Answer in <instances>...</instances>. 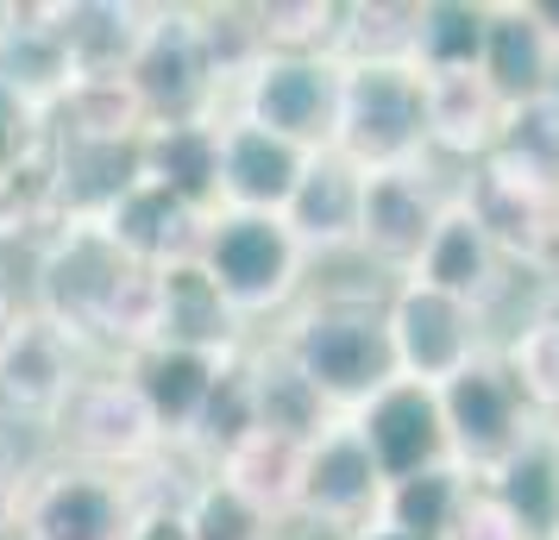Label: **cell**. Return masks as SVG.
I'll return each instance as SVG.
<instances>
[{
	"label": "cell",
	"instance_id": "1f68e13d",
	"mask_svg": "<svg viewBox=\"0 0 559 540\" xmlns=\"http://www.w3.org/2000/svg\"><path fill=\"white\" fill-rule=\"evenodd\" d=\"M246 434H258V396H252V352L239 346V352H227L221 371H214V389H207L202 415H195L189 446H195L207 465H221Z\"/></svg>",
	"mask_w": 559,
	"mask_h": 540
},
{
	"label": "cell",
	"instance_id": "e575fe53",
	"mask_svg": "<svg viewBox=\"0 0 559 540\" xmlns=\"http://www.w3.org/2000/svg\"><path fill=\"white\" fill-rule=\"evenodd\" d=\"M189 20H195L202 57H207V70H214V88L227 101L233 88L258 70V57L271 51L264 26H258V7H189Z\"/></svg>",
	"mask_w": 559,
	"mask_h": 540
},
{
	"label": "cell",
	"instance_id": "3957f363",
	"mask_svg": "<svg viewBox=\"0 0 559 540\" xmlns=\"http://www.w3.org/2000/svg\"><path fill=\"white\" fill-rule=\"evenodd\" d=\"M333 152L371 170H408L428 164V82L415 63H346L340 76V127Z\"/></svg>",
	"mask_w": 559,
	"mask_h": 540
},
{
	"label": "cell",
	"instance_id": "d6a6232c",
	"mask_svg": "<svg viewBox=\"0 0 559 540\" xmlns=\"http://www.w3.org/2000/svg\"><path fill=\"white\" fill-rule=\"evenodd\" d=\"M490 157H497L503 170H515L522 182L559 195V88L540 95V101H528V107H509Z\"/></svg>",
	"mask_w": 559,
	"mask_h": 540
},
{
	"label": "cell",
	"instance_id": "cb8c5ba5",
	"mask_svg": "<svg viewBox=\"0 0 559 540\" xmlns=\"http://www.w3.org/2000/svg\"><path fill=\"white\" fill-rule=\"evenodd\" d=\"M145 177L164 182L177 202L195 214H221V120H177V127H145L139 139Z\"/></svg>",
	"mask_w": 559,
	"mask_h": 540
},
{
	"label": "cell",
	"instance_id": "5b68a950",
	"mask_svg": "<svg viewBox=\"0 0 559 540\" xmlns=\"http://www.w3.org/2000/svg\"><path fill=\"white\" fill-rule=\"evenodd\" d=\"M440 396V421H447V446H453V465L484 484L497 465H509L522 446L534 440L540 415L528 409V396L515 384V371L503 364V352H484L472 359L459 377L433 389Z\"/></svg>",
	"mask_w": 559,
	"mask_h": 540
},
{
	"label": "cell",
	"instance_id": "484cf974",
	"mask_svg": "<svg viewBox=\"0 0 559 540\" xmlns=\"http://www.w3.org/2000/svg\"><path fill=\"white\" fill-rule=\"evenodd\" d=\"M421 82H428V152H453V157H472V164L497 152L509 107L497 101V88L478 70L421 76Z\"/></svg>",
	"mask_w": 559,
	"mask_h": 540
},
{
	"label": "cell",
	"instance_id": "f1b7e54d",
	"mask_svg": "<svg viewBox=\"0 0 559 540\" xmlns=\"http://www.w3.org/2000/svg\"><path fill=\"white\" fill-rule=\"evenodd\" d=\"M465 496H472V478H465L459 465H433V471L396 478V484H383L378 528H396V535H421V540H453Z\"/></svg>",
	"mask_w": 559,
	"mask_h": 540
},
{
	"label": "cell",
	"instance_id": "74e56055",
	"mask_svg": "<svg viewBox=\"0 0 559 540\" xmlns=\"http://www.w3.org/2000/svg\"><path fill=\"white\" fill-rule=\"evenodd\" d=\"M453 540H528L522 528H515V515L490 496L484 484H472V496H465V509H459V528Z\"/></svg>",
	"mask_w": 559,
	"mask_h": 540
},
{
	"label": "cell",
	"instance_id": "d590c367",
	"mask_svg": "<svg viewBox=\"0 0 559 540\" xmlns=\"http://www.w3.org/2000/svg\"><path fill=\"white\" fill-rule=\"evenodd\" d=\"M182 521H189V540H277L283 528L277 515H264L252 496H239L214 471L182 496Z\"/></svg>",
	"mask_w": 559,
	"mask_h": 540
},
{
	"label": "cell",
	"instance_id": "8992f818",
	"mask_svg": "<svg viewBox=\"0 0 559 540\" xmlns=\"http://www.w3.org/2000/svg\"><path fill=\"white\" fill-rule=\"evenodd\" d=\"M132 521H139V484L127 471L57 459L20 478V503H13L20 540H127Z\"/></svg>",
	"mask_w": 559,
	"mask_h": 540
},
{
	"label": "cell",
	"instance_id": "44dd1931",
	"mask_svg": "<svg viewBox=\"0 0 559 540\" xmlns=\"http://www.w3.org/2000/svg\"><path fill=\"white\" fill-rule=\"evenodd\" d=\"M358 202H365V170L346 164L340 152H314L283 207V227L296 232L308 257L346 252V245H358Z\"/></svg>",
	"mask_w": 559,
	"mask_h": 540
},
{
	"label": "cell",
	"instance_id": "836d02e7",
	"mask_svg": "<svg viewBox=\"0 0 559 540\" xmlns=\"http://www.w3.org/2000/svg\"><path fill=\"white\" fill-rule=\"evenodd\" d=\"M503 364L515 371V384L528 396V409L559 428V289L528 314V327L503 346Z\"/></svg>",
	"mask_w": 559,
	"mask_h": 540
},
{
	"label": "cell",
	"instance_id": "5bb4252c",
	"mask_svg": "<svg viewBox=\"0 0 559 540\" xmlns=\"http://www.w3.org/2000/svg\"><path fill=\"white\" fill-rule=\"evenodd\" d=\"M358 428V440L371 446L383 484L396 478H415V471H433V465H453V446H447V421H440V396L428 384H383L358 415H346Z\"/></svg>",
	"mask_w": 559,
	"mask_h": 540
},
{
	"label": "cell",
	"instance_id": "d6986e66",
	"mask_svg": "<svg viewBox=\"0 0 559 540\" xmlns=\"http://www.w3.org/2000/svg\"><path fill=\"white\" fill-rule=\"evenodd\" d=\"M503 271L509 257L490 245V232L465 214V202H447V214H440V227H433V239L421 245V257H415V271H408L403 284H421V289H440V296H453V302H465V309H490L497 296H503Z\"/></svg>",
	"mask_w": 559,
	"mask_h": 540
},
{
	"label": "cell",
	"instance_id": "4fadbf2b",
	"mask_svg": "<svg viewBox=\"0 0 559 540\" xmlns=\"http://www.w3.org/2000/svg\"><path fill=\"white\" fill-rule=\"evenodd\" d=\"M453 202V189L433 182V164H408V170H371L365 177V202H358V252L378 257L383 271H415L421 245L433 239L440 214Z\"/></svg>",
	"mask_w": 559,
	"mask_h": 540
},
{
	"label": "cell",
	"instance_id": "d4e9b609",
	"mask_svg": "<svg viewBox=\"0 0 559 540\" xmlns=\"http://www.w3.org/2000/svg\"><path fill=\"white\" fill-rule=\"evenodd\" d=\"M478 76L497 88L503 107H528V101H540V95L559 88V57L540 38V26L528 20V7H490Z\"/></svg>",
	"mask_w": 559,
	"mask_h": 540
},
{
	"label": "cell",
	"instance_id": "ab89813d",
	"mask_svg": "<svg viewBox=\"0 0 559 540\" xmlns=\"http://www.w3.org/2000/svg\"><path fill=\"white\" fill-rule=\"evenodd\" d=\"M13 503H20V471H13L7 453H0V535L13 528Z\"/></svg>",
	"mask_w": 559,
	"mask_h": 540
},
{
	"label": "cell",
	"instance_id": "ffe728a7",
	"mask_svg": "<svg viewBox=\"0 0 559 540\" xmlns=\"http://www.w3.org/2000/svg\"><path fill=\"white\" fill-rule=\"evenodd\" d=\"M202 214L189 202H177L164 182L139 177L120 195V202L107 207L102 232L120 245V252L139 264V271H164V264H182V257H195V245H202Z\"/></svg>",
	"mask_w": 559,
	"mask_h": 540
},
{
	"label": "cell",
	"instance_id": "30bf717a",
	"mask_svg": "<svg viewBox=\"0 0 559 540\" xmlns=\"http://www.w3.org/2000/svg\"><path fill=\"white\" fill-rule=\"evenodd\" d=\"M51 428L70 446V459L102 465V471H132V465H145L164 446L145 403L132 396V384L120 371H82L76 389L63 396V409L51 415Z\"/></svg>",
	"mask_w": 559,
	"mask_h": 540
},
{
	"label": "cell",
	"instance_id": "9a60e30c",
	"mask_svg": "<svg viewBox=\"0 0 559 540\" xmlns=\"http://www.w3.org/2000/svg\"><path fill=\"white\" fill-rule=\"evenodd\" d=\"M152 339L157 346H189L207 359H227L246 346V321L233 314V302L214 289L195 257L152 271Z\"/></svg>",
	"mask_w": 559,
	"mask_h": 540
},
{
	"label": "cell",
	"instance_id": "603a6c76",
	"mask_svg": "<svg viewBox=\"0 0 559 540\" xmlns=\"http://www.w3.org/2000/svg\"><path fill=\"white\" fill-rule=\"evenodd\" d=\"M0 88H13L45 120L76 88V63L63 51V38L51 32L45 7H7V26H0Z\"/></svg>",
	"mask_w": 559,
	"mask_h": 540
},
{
	"label": "cell",
	"instance_id": "9c48e42d",
	"mask_svg": "<svg viewBox=\"0 0 559 540\" xmlns=\"http://www.w3.org/2000/svg\"><path fill=\"white\" fill-rule=\"evenodd\" d=\"M383 509V471L371 446L358 440L346 415H333L321 434L302 446V478H296V515L333 535H365Z\"/></svg>",
	"mask_w": 559,
	"mask_h": 540
},
{
	"label": "cell",
	"instance_id": "f546056e",
	"mask_svg": "<svg viewBox=\"0 0 559 540\" xmlns=\"http://www.w3.org/2000/svg\"><path fill=\"white\" fill-rule=\"evenodd\" d=\"M484 26H490V7H472V0H421L415 7V38H408V63L421 76L478 70Z\"/></svg>",
	"mask_w": 559,
	"mask_h": 540
},
{
	"label": "cell",
	"instance_id": "7a4b0ae2",
	"mask_svg": "<svg viewBox=\"0 0 559 540\" xmlns=\"http://www.w3.org/2000/svg\"><path fill=\"white\" fill-rule=\"evenodd\" d=\"M271 346L314 384V396L333 415H358L383 384H396V346H390L383 296H321V302H302L283 321V334Z\"/></svg>",
	"mask_w": 559,
	"mask_h": 540
},
{
	"label": "cell",
	"instance_id": "ee69618b",
	"mask_svg": "<svg viewBox=\"0 0 559 540\" xmlns=\"http://www.w3.org/2000/svg\"><path fill=\"white\" fill-rule=\"evenodd\" d=\"M0 26H7V7H0Z\"/></svg>",
	"mask_w": 559,
	"mask_h": 540
},
{
	"label": "cell",
	"instance_id": "e0dca14e",
	"mask_svg": "<svg viewBox=\"0 0 559 540\" xmlns=\"http://www.w3.org/2000/svg\"><path fill=\"white\" fill-rule=\"evenodd\" d=\"M82 377V339H70L57 321H45L38 309H26L20 334L0 352V409L51 421L63 409V396Z\"/></svg>",
	"mask_w": 559,
	"mask_h": 540
},
{
	"label": "cell",
	"instance_id": "8d00e7d4",
	"mask_svg": "<svg viewBox=\"0 0 559 540\" xmlns=\"http://www.w3.org/2000/svg\"><path fill=\"white\" fill-rule=\"evenodd\" d=\"M45 152H51V120L26 107L13 88H0V182L32 170Z\"/></svg>",
	"mask_w": 559,
	"mask_h": 540
},
{
	"label": "cell",
	"instance_id": "4dcf8cb0",
	"mask_svg": "<svg viewBox=\"0 0 559 540\" xmlns=\"http://www.w3.org/2000/svg\"><path fill=\"white\" fill-rule=\"evenodd\" d=\"M252 396H258V428L283 440H302V446L333 421V409L314 396V384L283 359L277 346L252 352Z\"/></svg>",
	"mask_w": 559,
	"mask_h": 540
},
{
	"label": "cell",
	"instance_id": "83f0119b",
	"mask_svg": "<svg viewBox=\"0 0 559 540\" xmlns=\"http://www.w3.org/2000/svg\"><path fill=\"white\" fill-rule=\"evenodd\" d=\"M214 478H227L239 496H252L264 515L289 521L296 515V478H302V440H283V434H246L227 459L214 465Z\"/></svg>",
	"mask_w": 559,
	"mask_h": 540
},
{
	"label": "cell",
	"instance_id": "7bdbcfd3",
	"mask_svg": "<svg viewBox=\"0 0 559 540\" xmlns=\"http://www.w3.org/2000/svg\"><path fill=\"white\" fill-rule=\"evenodd\" d=\"M353 540H421V535H396V528H378V521H371V528H365V535H353Z\"/></svg>",
	"mask_w": 559,
	"mask_h": 540
},
{
	"label": "cell",
	"instance_id": "7c38bea8",
	"mask_svg": "<svg viewBox=\"0 0 559 540\" xmlns=\"http://www.w3.org/2000/svg\"><path fill=\"white\" fill-rule=\"evenodd\" d=\"M465 214L490 232V245L509 264H534V271H559V195L522 182L515 170H503L497 157H478L472 177L453 189Z\"/></svg>",
	"mask_w": 559,
	"mask_h": 540
},
{
	"label": "cell",
	"instance_id": "8fae6325",
	"mask_svg": "<svg viewBox=\"0 0 559 540\" xmlns=\"http://www.w3.org/2000/svg\"><path fill=\"white\" fill-rule=\"evenodd\" d=\"M390 346H396V377L408 384H428L440 389L447 377H459L472 359H484V314L440 296V289H421V284H403L390 302Z\"/></svg>",
	"mask_w": 559,
	"mask_h": 540
},
{
	"label": "cell",
	"instance_id": "7402d4cb",
	"mask_svg": "<svg viewBox=\"0 0 559 540\" xmlns=\"http://www.w3.org/2000/svg\"><path fill=\"white\" fill-rule=\"evenodd\" d=\"M51 32L76 63V82L127 76L145 32H152V7H120V0H70V7H45Z\"/></svg>",
	"mask_w": 559,
	"mask_h": 540
},
{
	"label": "cell",
	"instance_id": "60d3db41",
	"mask_svg": "<svg viewBox=\"0 0 559 540\" xmlns=\"http://www.w3.org/2000/svg\"><path fill=\"white\" fill-rule=\"evenodd\" d=\"M528 20L540 26V38H547L554 57H559V0H528Z\"/></svg>",
	"mask_w": 559,
	"mask_h": 540
},
{
	"label": "cell",
	"instance_id": "277c9868",
	"mask_svg": "<svg viewBox=\"0 0 559 540\" xmlns=\"http://www.w3.org/2000/svg\"><path fill=\"white\" fill-rule=\"evenodd\" d=\"M195 264L214 277V289L233 302L239 321L283 314L308 277V252L283 227V214H233V207L207 214Z\"/></svg>",
	"mask_w": 559,
	"mask_h": 540
},
{
	"label": "cell",
	"instance_id": "b9f144b4",
	"mask_svg": "<svg viewBox=\"0 0 559 540\" xmlns=\"http://www.w3.org/2000/svg\"><path fill=\"white\" fill-rule=\"evenodd\" d=\"M20 321H26V309H20V302H13V289L0 284V352H7V339L20 334Z\"/></svg>",
	"mask_w": 559,
	"mask_h": 540
},
{
	"label": "cell",
	"instance_id": "f35d334b",
	"mask_svg": "<svg viewBox=\"0 0 559 540\" xmlns=\"http://www.w3.org/2000/svg\"><path fill=\"white\" fill-rule=\"evenodd\" d=\"M127 540H189L182 503H170V496H139V521H132Z\"/></svg>",
	"mask_w": 559,
	"mask_h": 540
},
{
	"label": "cell",
	"instance_id": "2e32d148",
	"mask_svg": "<svg viewBox=\"0 0 559 540\" xmlns=\"http://www.w3.org/2000/svg\"><path fill=\"white\" fill-rule=\"evenodd\" d=\"M302 145H289L277 132L252 127L239 113H221V207L233 214H283L296 182L308 170Z\"/></svg>",
	"mask_w": 559,
	"mask_h": 540
},
{
	"label": "cell",
	"instance_id": "ba28073f",
	"mask_svg": "<svg viewBox=\"0 0 559 540\" xmlns=\"http://www.w3.org/2000/svg\"><path fill=\"white\" fill-rule=\"evenodd\" d=\"M132 95L145 107L152 127H177V120H221L227 101L214 88V70L202 57V38H195V20L189 7H152V32L132 57Z\"/></svg>",
	"mask_w": 559,
	"mask_h": 540
},
{
	"label": "cell",
	"instance_id": "52a82bcc",
	"mask_svg": "<svg viewBox=\"0 0 559 540\" xmlns=\"http://www.w3.org/2000/svg\"><path fill=\"white\" fill-rule=\"evenodd\" d=\"M340 76H346V63L333 51H264L252 76L227 95V113L277 132L302 152H333Z\"/></svg>",
	"mask_w": 559,
	"mask_h": 540
},
{
	"label": "cell",
	"instance_id": "4316f807",
	"mask_svg": "<svg viewBox=\"0 0 559 540\" xmlns=\"http://www.w3.org/2000/svg\"><path fill=\"white\" fill-rule=\"evenodd\" d=\"M484 490L515 515L528 540H559V428H534V440L509 465H497Z\"/></svg>",
	"mask_w": 559,
	"mask_h": 540
},
{
	"label": "cell",
	"instance_id": "6da1fadb",
	"mask_svg": "<svg viewBox=\"0 0 559 540\" xmlns=\"http://www.w3.org/2000/svg\"><path fill=\"white\" fill-rule=\"evenodd\" d=\"M38 314L70 339L145 346L152 339V271H139L102 227H57L38 252Z\"/></svg>",
	"mask_w": 559,
	"mask_h": 540
},
{
	"label": "cell",
	"instance_id": "ac0fdd59",
	"mask_svg": "<svg viewBox=\"0 0 559 540\" xmlns=\"http://www.w3.org/2000/svg\"><path fill=\"white\" fill-rule=\"evenodd\" d=\"M214 371H221V359L189 352V346H157V339L120 352V377L145 403V415H152V428L164 446H189L195 415H202L207 389H214Z\"/></svg>",
	"mask_w": 559,
	"mask_h": 540
}]
</instances>
